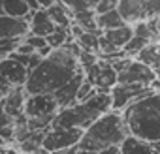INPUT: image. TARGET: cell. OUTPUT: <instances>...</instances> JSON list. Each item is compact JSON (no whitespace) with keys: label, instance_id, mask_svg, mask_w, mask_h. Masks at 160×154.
I'll list each match as a JSON object with an SVG mask.
<instances>
[{"label":"cell","instance_id":"obj_1","mask_svg":"<svg viewBox=\"0 0 160 154\" xmlns=\"http://www.w3.org/2000/svg\"><path fill=\"white\" fill-rule=\"evenodd\" d=\"M79 71H83L79 60L64 47H58L28 71L25 90L27 94H53Z\"/></svg>","mask_w":160,"mask_h":154},{"label":"cell","instance_id":"obj_2","mask_svg":"<svg viewBox=\"0 0 160 154\" xmlns=\"http://www.w3.org/2000/svg\"><path fill=\"white\" fill-rule=\"evenodd\" d=\"M121 113L132 137L147 143L160 141V90L149 92L124 107Z\"/></svg>","mask_w":160,"mask_h":154},{"label":"cell","instance_id":"obj_3","mask_svg":"<svg viewBox=\"0 0 160 154\" xmlns=\"http://www.w3.org/2000/svg\"><path fill=\"white\" fill-rule=\"evenodd\" d=\"M126 137H130V132L122 118V113L111 109L83 132L79 148L102 152L109 147H121L126 141Z\"/></svg>","mask_w":160,"mask_h":154},{"label":"cell","instance_id":"obj_4","mask_svg":"<svg viewBox=\"0 0 160 154\" xmlns=\"http://www.w3.org/2000/svg\"><path fill=\"white\" fill-rule=\"evenodd\" d=\"M111 111V94H96L85 102H77L70 107L58 109L51 126L58 128H79L87 130L92 122H96L102 115Z\"/></svg>","mask_w":160,"mask_h":154},{"label":"cell","instance_id":"obj_5","mask_svg":"<svg viewBox=\"0 0 160 154\" xmlns=\"http://www.w3.org/2000/svg\"><path fill=\"white\" fill-rule=\"evenodd\" d=\"M83 73H85V79L91 81L100 94H109L111 89L119 83V71L111 66L109 60H104V58H98L89 68H83Z\"/></svg>","mask_w":160,"mask_h":154},{"label":"cell","instance_id":"obj_6","mask_svg":"<svg viewBox=\"0 0 160 154\" xmlns=\"http://www.w3.org/2000/svg\"><path fill=\"white\" fill-rule=\"evenodd\" d=\"M85 130H79V128H58V126H51L45 135H43V143L42 147L49 152L60 150V148H68L73 145H79L83 137Z\"/></svg>","mask_w":160,"mask_h":154},{"label":"cell","instance_id":"obj_7","mask_svg":"<svg viewBox=\"0 0 160 154\" xmlns=\"http://www.w3.org/2000/svg\"><path fill=\"white\" fill-rule=\"evenodd\" d=\"M149 92H152L151 87L145 85H132V83H117L111 89V109L115 111H122L124 107H128L130 103H134L136 100L147 96Z\"/></svg>","mask_w":160,"mask_h":154},{"label":"cell","instance_id":"obj_8","mask_svg":"<svg viewBox=\"0 0 160 154\" xmlns=\"http://www.w3.org/2000/svg\"><path fill=\"white\" fill-rule=\"evenodd\" d=\"M156 73L151 66H147L145 62L132 58V62L119 73V83H132V85H145L151 87L152 81L156 79Z\"/></svg>","mask_w":160,"mask_h":154},{"label":"cell","instance_id":"obj_9","mask_svg":"<svg viewBox=\"0 0 160 154\" xmlns=\"http://www.w3.org/2000/svg\"><path fill=\"white\" fill-rule=\"evenodd\" d=\"M58 103L53 94H27L25 100V115L32 117H47L58 113Z\"/></svg>","mask_w":160,"mask_h":154},{"label":"cell","instance_id":"obj_10","mask_svg":"<svg viewBox=\"0 0 160 154\" xmlns=\"http://www.w3.org/2000/svg\"><path fill=\"white\" fill-rule=\"evenodd\" d=\"M83 81H85V73L79 71V73H75L66 85H62L58 90L53 92V96H55V100H57V103H58L60 109L77 103V92H79V87H81Z\"/></svg>","mask_w":160,"mask_h":154},{"label":"cell","instance_id":"obj_11","mask_svg":"<svg viewBox=\"0 0 160 154\" xmlns=\"http://www.w3.org/2000/svg\"><path fill=\"white\" fill-rule=\"evenodd\" d=\"M0 73L13 85V87H25L27 79H28V68L25 64H21L19 60L6 56L0 60Z\"/></svg>","mask_w":160,"mask_h":154},{"label":"cell","instance_id":"obj_12","mask_svg":"<svg viewBox=\"0 0 160 154\" xmlns=\"http://www.w3.org/2000/svg\"><path fill=\"white\" fill-rule=\"evenodd\" d=\"M30 32V23L23 17L0 15V38H25Z\"/></svg>","mask_w":160,"mask_h":154},{"label":"cell","instance_id":"obj_13","mask_svg":"<svg viewBox=\"0 0 160 154\" xmlns=\"http://www.w3.org/2000/svg\"><path fill=\"white\" fill-rule=\"evenodd\" d=\"M25 100H27V90L25 87H15L13 90H10L4 100L0 102L4 107V111L12 117V118H17L25 113Z\"/></svg>","mask_w":160,"mask_h":154},{"label":"cell","instance_id":"obj_14","mask_svg":"<svg viewBox=\"0 0 160 154\" xmlns=\"http://www.w3.org/2000/svg\"><path fill=\"white\" fill-rule=\"evenodd\" d=\"M119 13L126 21V25H136L139 21H147L145 10H143V0H119L117 6Z\"/></svg>","mask_w":160,"mask_h":154},{"label":"cell","instance_id":"obj_15","mask_svg":"<svg viewBox=\"0 0 160 154\" xmlns=\"http://www.w3.org/2000/svg\"><path fill=\"white\" fill-rule=\"evenodd\" d=\"M55 28H57V25L53 23V19L49 17V13H47L45 8H40L38 12H34V15L30 19V32L32 34L47 38Z\"/></svg>","mask_w":160,"mask_h":154},{"label":"cell","instance_id":"obj_16","mask_svg":"<svg viewBox=\"0 0 160 154\" xmlns=\"http://www.w3.org/2000/svg\"><path fill=\"white\" fill-rule=\"evenodd\" d=\"M134 36V25H124L119 28H111V30H102V40H106L108 43H111L117 49H122L130 38Z\"/></svg>","mask_w":160,"mask_h":154},{"label":"cell","instance_id":"obj_17","mask_svg":"<svg viewBox=\"0 0 160 154\" xmlns=\"http://www.w3.org/2000/svg\"><path fill=\"white\" fill-rule=\"evenodd\" d=\"M45 10H47L49 17L53 19V23H55L57 26H66V28L72 26V23H73V13H72V10H70L64 2L57 0L55 4H51V6L45 8Z\"/></svg>","mask_w":160,"mask_h":154},{"label":"cell","instance_id":"obj_18","mask_svg":"<svg viewBox=\"0 0 160 154\" xmlns=\"http://www.w3.org/2000/svg\"><path fill=\"white\" fill-rule=\"evenodd\" d=\"M0 4H2V12L4 15H12V17H23L30 23L34 12L30 10L28 2L27 0H0Z\"/></svg>","mask_w":160,"mask_h":154},{"label":"cell","instance_id":"obj_19","mask_svg":"<svg viewBox=\"0 0 160 154\" xmlns=\"http://www.w3.org/2000/svg\"><path fill=\"white\" fill-rule=\"evenodd\" d=\"M121 154H158L152 143L141 141L138 137H126V141L121 145Z\"/></svg>","mask_w":160,"mask_h":154},{"label":"cell","instance_id":"obj_20","mask_svg":"<svg viewBox=\"0 0 160 154\" xmlns=\"http://www.w3.org/2000/svg\"><path fill=\"white\" fill-rule=\"evenodd\" d=\"M96 25H98L100 30H111V28L124 26L126 21L122 19V15L119 13V10H111V12L96 13Z\"/></svg>","mask_w":160,"mask_h":154},{"label":"cell","instance_id":"obj_21","mask_svg":"<svg viewBox=\"0 0 160 154\" xmlns=\"http://www.w3.org/2000/svg\"><path fill=\"white\" fill-rule=\"evenodd\" d=\"M100 36H102V30H100V28H98V30H85L75 41L81 45L83 51H87V53H96V55H98V51H100Z\"/></svg>","mask_w":160,"mask_h":154},{"label":"cell","instance_id":"obj_22","mask_svg":"<svg viewBox=\"0 0 160 154\" xmlns=\"http://www.w3.org/2000/svg\"><path fill=\"white\" fill-rule=\"evenodd\" d=\"M73 25L81 26L83 30H98V25H96V12H94V10L75 12V13H73Z\"/></svg>","mask_w":160,"mask_h":154},{"label":"cell","instance_id":"obj_23","mask_svg":"<svg viewBox=\"0 0 160 154\" xmlns=\"http://www.w3.org/2000/svg\"><path fill=\"white\" fill-rule=\"evenodd\" d=\"M68 40H72V34H70V28H66V26H57V28L47 36V43H49L51 47H55V49L62 47Z\"/></svg>","mask_w":160,"mask_h":154},{"label":"cell","instance_id":"obj_24","mask_svg":"<svg viewBox=\"0 0 160 154\" xmlns=\"http://www.w3.org/2000/svg\"><path fill=\"white\" fill-rule=\"evenodd\" d=\"M60 2H64V4L72 10V13H75V12L96 10V6H98L100 0H60Z\"/></svg>","mask_w":160,"mask_h":154},{"label":"cell","instance_id":"obj_25","mask_svg":"<svg viewBox=\"0 0 160 154\" xmlns=\"http://www.w3.org/2000/svg\"><path fill=\"white\" fill-rule=\"evenodd\" d=\"M21 41H23V38H0V55L10 56L21 45Z\"/></svg>","mask_w":160,"mask_h":154},{"label":"cell","instance_id":"obj_26","mask_svg":"<svg viewBox=\"0 0 160 154\" xmlns=\"http://www.w3.org/2000/svg\"><path fill=\"white\" fill-rule=\"evenodd\" d=\"M28 45H32L36 51H40L42 47H45L47 45V38H43V36H38V34H32V32H28L25 38H23Z\"/></svg>","mask_w":160,"mask_h":154},{"label":"cell","instance_id":"obj_27","mask_svg":"<svg viewBox=\"0 0 160 154\" xmlns=\"http://www.w3.org/2000/svg\"><path fill=\"white\" fill-rule=\"evenodd\" d=\"M143 10H145V17H152L156 13H160V0H143Z\"/></svg>","mask_w":160,"mask_h":154},{"label":"cell","instance_id":"obj_28","mask_svg":"<svg viewBox=\"0 0 160 154\" xmlns=\"http://www.w3.org/2000/svg\"><path fill=\"white\" fill-rule=\"evenodd\" d=\"M147 25H149V28H151V32H152V38H154V40H160V13L149 17V19H147Z\"/></svg>","mask_w":160,"mask_h":154},{"label":"cell","instance_id":"obj_29","mask_svg":"<svg viewBox=\"0 0 160 154\" xmlns=\"http://www.w3.org/2000/svg\"><path fill=\"white\" fill-rule=\"evenodd\" d=\"M117 6H119V0H100L94 12H96V13H104V12L117 10Z\"/></svg>","mask_w":160,"mask_h":154},{"label":"cell","instance_id":"obj_30","mask_svg":"<svg viewBox=\"0 0 160 154\" xmlns=\"http://www.w3.org/2000/svg\"><path fill=\"white\" fill-rule=\"evenodd\" d=\"M10 124H13V118L4 111V107H2V103H0V130L2 128H6V126H10Z\"/></svg>","mask_w":160,"mask_h":154},{"label":"cell","instance_id":"obj_31","mask_svg":"<svg viewBox=\"0 0 160 154\" xmlns=\"http://www.w3.org/2000/svg\"><path fill=\"white\" fill-rule=\"evenodd\" d=\"M15 53H19V55H34V53H36V49H34L32 45H28V43L23 40V41H21V45L15 49Z\"/></svg>","mask_w":160,"mask_h":154},{"label":"cell","instance_id":"obj_32","mask_svg":"<svg viewBox=\"0 0 160 154\" xmlns=\"http://www.w3.org/2000/svg\"><path fill=\"white\" fill-rule=\"evenodd\" d=\"M77 152H79V145H73V147L60 148V150H55V152H49V154H77Z\"/></svg>","mask_w":160,"mask_h":154},{"label":"cell","instance_id":"obj_33","mask_svg":"<svg viewBox=\"0 0 160 154\" xmlns=\"http://www.w3.org/2000/svg\"><path fill=\"white\" fill-rule=\"evenodd\" d=\"M36 2H38L42 8H49L51 4H55V2H57V0H36Z\"/></svg>","mask_w":160,"mask_h":154},{"label":"cell","instance_id":"obj_34","mask_svg":"<svg viewBox=\"0 0 160 154\" xmlns=\"http://www.w3.org/2000/svg\"><path fill=\"white\" fill-rule=\"evenodd\" d=\"M77 154H100V152H92V150H83V148H79Z\"/></svg>","mask_w":160,"mask_h":154},{"label":"cell","instance_id":"obj_35","mask_svg":"<svg viewBox=\"0 0 160 154\" xmlns=\"http://www.w3.org/2000/svg\"><path fill=\"white\" fill-rule=\"evenodd\" d=\"M6 154H19V150H15V148H8Z\"/></svg>","mask_w":160,"mask_h":154},{"label":"cell","instance_id":"obj_36","mask_svg":"<svg viewBox=\"0 0 160 154\" xmlns=\"http://www.w3.org/2000/svg\"><path fill=\"white\" fill-rule=\"evenodd\" d=\"M152 145H154V148H156V150H158V154H160V141H158V143H152Z\"/></svg>","mask_w":160,"mask_h":154},{"label":"cell","instance_id":"obj_37","mask_svg":"<svg viewBox=\"0 0 160 154\" xmlns=\"http://www.w3.org/2000/svg\"><path fill=\"white\" fill-rule=\"evenodd\" d=\"M4 145H8V143H6V139H4V137H0V147H4Z\"/></svg>","mask_w":160,"mask_h":154},{"label":"cell","instance_id":"obj_38","mask_svg":"<svg viewBox=\"0 0 160 154\" xmlns=\"http://www.w3.org/2000/svg\"><path fill=\"white\" fill-rule=\"evenodd\" d=\"M4 100V92H2V89H0V102Z\"/></svg>","mask_w":160,"mask_h":154}]
</instances>
